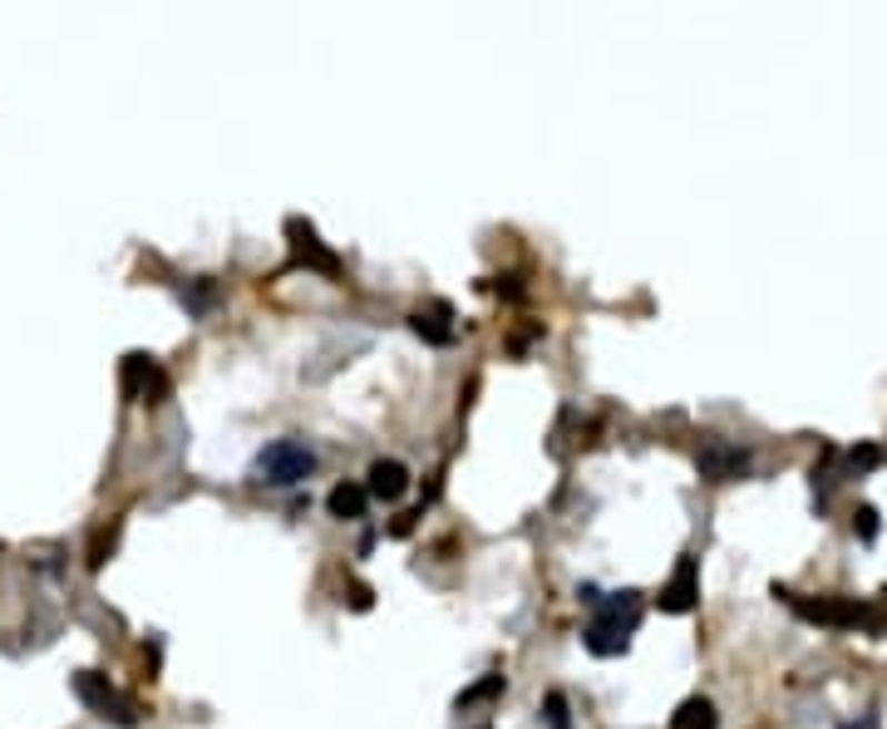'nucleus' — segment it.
<instances>
[{"instance_id": "f257e3e1", "label": "nucleus", "mask_w": 887, "mask_h": 729, "mask_svg": "<svg viewBox=\"0 0 887 729\" xmlns=\"http://www.w3.org/2000/svg\"><path fill=\"white\" fill-rule=\"evenodd\" d=\"M775 597L789 601L794 617L818 621V626H868L873 636L887 626V587L878 591V597H883L878 607H868V601H858V597H799V591H789L779 582H775Z\"/></svg>"}, {"instance_id": "f03ea898", "label": "nucleus", "mask_w": 887, "mask_h": 729, "mask_svg": "<svg viewBox=\"0 0 887 729\" xmlns=\"http://www.w3.org/2000/svg\"><path fill=\"white\" fill-rule=\"evenodd\" d=\"M316 473V449L301 439H271L267 449L252 459V478L271 488H296Z\"/></svg>"}, {"instance_id": "7ed1b4c3", "label": "nucleus", "mask_w": 887, "mask_h": 729, "mask_svg": "<svg viewBox=\"0 0 887 729\" xmlns=\"http://www.w3.org/2000/svg\"><path fill=\"white\" fill-rule=\"evenodd\" d=\"M74 695L99 715V720H113V725H123V729L139 725V705L123 700V695L109 686V676H99V670H79V676H74Z\"/></svg>"}, {"instance_id": "20e7f679", "label": "nucleus", "mask_w": 887, "mask_h": 729, "mask_svg": "<svg viewBox=\"0 0 887 729\" xmlns=\"http://www.w3.org/2000/svg\"><path fill=\"white\" fill-rule=\"evenodd\" d=\"M119 385H123V400H129V405H143V400L158 405V400H168V375H163V364H158L153 356H143V350L123 356Z\"/></svg>"}, {"instance_id": "39448f33", "label": "nucleus", "mask_w": 887, "mask_h": 729, "mask_svg": "<svg viewBox=\"0 0 887 729\" xmlns=\"http://www.w3.org/2000/svg\"><path fill=\"white\" fill-rule=\"evenodd\" d=\"M591 611H597V617H591V626H597V631L631 641V631L641 626L646 601H641V591H611V597H597V607H591Z\"/></svg>"}, {"instance_id": "423d86ee", "label": "nucleus", "mask_w": 887, "mask_h": 729, "mask_svg": "<svg viewBox=\"0 0 887 729\" xmlns=\"http://www.w3.org/2000/svg\"><path fill=\"white\" fill-rule=\"evenodd\" d=\"M287 237L296 247L291 267H311V271H321V277H340V257L321 242V237H316V227L306 218H287Z\"/></svg>"}, {"instance_id": "0eeeda50", "label": "nucleus", "mask_w": 887, "mask_h": 729, "mask_svg": "<svg viewBox=\"0 0 887 729\" xmlns=\"http://www.w3.org/2000/svg\"><path fill=\"white\" fill-rule=\"evenodd\" d=\"M656 601H661V611H670V617H686V611L700 607V567L690 552L676 562V572H670V582L661 587Z\"/></svg>"}, {"instance_id": "6e6552de", "label": "nucleus", "mask_w": 887, "mask_h": 729, "mask_svg": "<svg viewBox=\"0 0 887 729\" xmlns=\"http://www.w3.org/2000/svg\"><path fill=\"white\" fill-rule=\"evenodd\" d=\"M366 493L375 498V503H400V498L409 493V469L400 459H375L370 473H366Z\"/></svg>"}, {"instance_id": "1a4fd4ad", "label": "nucleus", "mask_w": 887, "mask_h": 729, "mask_svg": "<svg viewBox=\"0 0 887 729\" xmlns=\"http://www.w3.org/2000/svg\"><path fill=\"white\" fill-rule=\"evenodd\" d=\"M749 469V453L735 449V443H705L700 449V473L710 478V483H730Z\"/></svg>"}, {"instance_id": "9d476101", "label": "nucleus", "mask_w": 887, "mask_h": 729, "mask_svg": "<svg viewBox=\"0 0 887 729\" xmlns=\"http://www.w3.org/2000/svg\"><path fill=\"white\" fill-rule=\"evenodd\" d=\"M409 330H415L425 346H454V306L449 301L425 306V311L409 316Z\"/></svg>"}, {"instance_id": "9b49d317", "label": "nucleus", "mask_w": 887, "mask_h": 729, "mask_svg": "<svg viewBox=\"0 0 887 729\" xmlns=\"http://www.w3.org/2000/svg\"><path fill=\"white\" fill-rule=\"evenodd\" d=\"M326 508H331V518H340V522H360L370 508L366 483H336L331 493H326Z\"/></svg>"}, {"instance_id": "f8f14e48", "label": "nucleus", "mask_w": 887, "mask_h": 729, "mask_svg": "<svg viewBox=\"0 0 887 729\" xmlns=\"http://www.w3.org/2000/svg\"><path fill=\"white\" fill-rule=\"evenodd\" d=\"M676 729H720V720H715V705L705 700V695H690V700H680L676 720H670Z\"/></svg>"}, {"instance_id": "ddd939ff", "label": "nucleus", "mask_w": 887, "mask_h": 729, "mask_svg": "<svg viewBox=\"0 0 887 729\" xmlns=\"http://www.w3.org/2000/svg\"><path fill=\"white\" fill-rule=\"evenodd\" d=\"M878 463H887V449H878V443H863V449H848L844 453V473L878 469Z\"/></svg>"}, {"instance_id": "4468645a", "label": "nucleus", "mask_w": 887, "mask_h": 729, "mask_svg": "<svg viewBox=\"0 0 887 729\" xmlns=\"http://www.w3.org/2000/svg\"><path fill=\"white\" fill-rule=\"evenodd\" d=\"M498 690H504V676H484L479 686H474V690H464L454 705H459V710H469V705H479V700H494Z\"/></svg>"}, {"instance_id": "2eb2a0df", "label": "nucleus", "mask_w": 887, "mask_h": 729, "mask_svg": "<svg viewBox=\"0 0 887 729\" xmlns=\"http://www.w3.org/2000/svg\"><path fill=\"white\" fill-rule=\"evenodd\" d=\"M542 710H548V725L552 729H572V715H567V695L562 690H552L548 700H542Z\"/></svg>"}, {"instance_id": "dca6fc26", "label": "nucleus", "mask_w": 887, "mask_h": 729, "mask_svg": "<svg viewBox=\"0 0 887 729\" xmlns=\"http://www.w3.org/2000/svg\"><path fill=\"white\" fill-rule=\"evenodd\" d=\"M853 532H858L863 542H878V508L863 503V508H858V518H853Z\"/></svg>"}, {"instance_id": "f3484780", "label": "nucleus", "mask_w": 887, "mask_h": 729, "mask_svg": "<svg viewBox=\"0 0 887 729\" xmlns=\"http://www.w3.org/2000/svg\"><path fill=\"white\" fill-rule=\"evenodd\" d=\"M113 542H119V522H113L109 532H99V538H94V547H89V567H94V572H99V567H104V557L113 552Z\"/></svg>"}, {"instance_id": "a211bd4d", "label": "nucleus", "mask_w": 887, "mask_h": 729, "mask_svg": "<svg viewBox=\"0 0 887 729\" xmlns=\"http://www.w3.org/2000/svg\"><path fill=\"white\" fill-rule=\"evenodd\" d=\"M488 287H494L498 296H508V301H522V287H518V277H494V281H488Z\"/></svg>"}]
</instances>
